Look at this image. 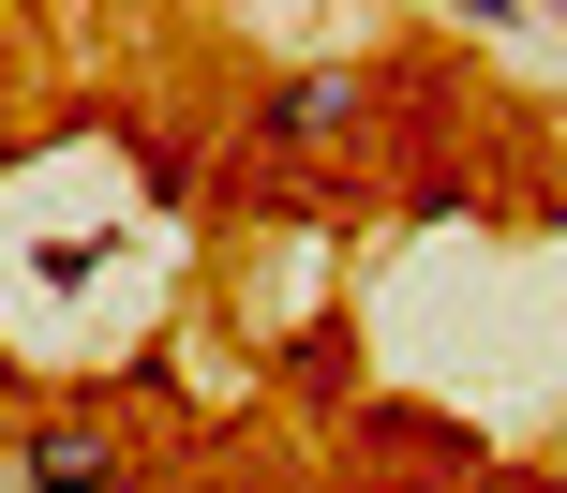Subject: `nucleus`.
<instances>
[{
    "label": "nucleus",
    "mask_w": 567,
    "mask_h": 493,
    "mask_svg": "<svg viewBox=\"0 0 567 493\" xmlns=\"http://www.w3.org/2000/svg\"><path fill=\"white\" fill-rule=\"evenodd\" d=\"M449 493H538V479H508V464H463V479H449Z\"/></svg>",
    "instance_id": "nucleus-3"
},
{
    "label": "nucleus",
    "mask_w": 567,
    "mask_h": 493,
    "mask_svg": "<svg viewBox=\"0 0 567 493\" xmlns=\"http://www.w3.org/2000/svg\"><path fill=\"white\" fill-rule=\"evenodd\" d=\"M373 105H389V75L329 60V75H284V90H269V105H255V135H269V150H343Z\"/></svg>",
    "instance_id": "nucleus-2"
},
{
    "label": "nucleus",
    "mask_w": 567,
    "mask_h": 493,
    "mask_svg": "<svg viewBox=\"0 0 567 493\" xmlns=\"http://www.w3.org/2000/svg\"><path fill=\"white\" fill-rule=\"evenodd\" d=\"M16 479L30 493H120L135 479V434L105 404H45V419H16Z\"/></svg>",
    "instance_id": "nucleus-1"
}]
</instances>
